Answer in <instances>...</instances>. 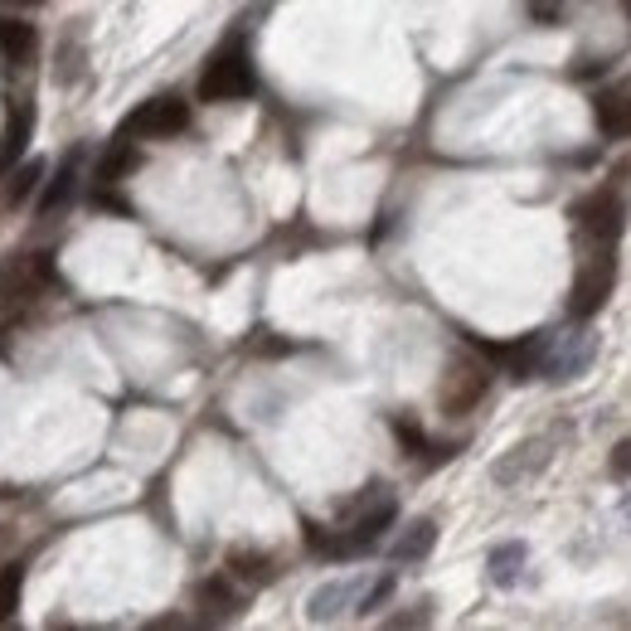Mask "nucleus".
<instances>
[{
  "label": "nucleus",
  "instance_id": "nucleus-1",
  "mask_svg": "<svg viewBox=\"0 0 631 631\" xmlns=\"http://www.w3.org/2000/svg\"><path fill=\"white\" fill-rule=\"evenodd\" d=\"M253 93V64L239 44H229L223 54H214L209 69L199 73V97L205 103H233V97H248Z\"/></svg>",
  "mask_w": 631,
  "mask_h": 631
},
{
  "label": "nucleus",
  "instance_id": "nucleus-2",
  "mask_svg": "<svg viewBox=\"0 0 631 631\" xmlns=\"http://www.w3.org/2000/svg\"><path fill=\"white\" fill-rule=\"evenodd\" d=\"M190 127V107L180 97H151L122 122V137H175Z\"/></svg>",
  "mask_w": 631,
  "mask_h": 631
},
{
  "label": "nucleus",
  "instance_id": "nucleus-3",
  "mask_svg": "<svg viewBox=\"0 0 631 631\" xmlns=\"http://www.w3.org/2000/svg\"><path fill=\"white\" fill-rule=\"evenodd\" d=\"M54 282V263L44 253H30V257H10L5 267H0V307L5 301H25L44 291Z\"/></svg>",
  "mask_w": 631,
  "mask_h": 631
},
{
  "label": "nucleus",
  "instance_id": "nucleus-4",
  "mask_svg": "<svg viewBox=\"0 0 631 631\" xmlns=\"http://www.w3.org/2000/svg\"><path fill=\"white\" fill-rule=\"evenodd\" d=\"M612 282H617V267H612V257H607V253L597 257V263L583 267L578 282H573V291H569V316H573V321H588V316L603 311Z\"/></svg>",
  "mask_w": 631,
  "mask_h": 631
},
{
  "label": "nucleus",
  "instance_id": "nucleus-5",
  "mask_svg": "<svg viewBox=\"0 0 631 631\" xmlns=\"http://www.w3.org/2000/svg\"><path fill=\"white\" fill-rule=\"evenodd\" d=\"M573 219H578V229L588 233L593 243H612L617 233H622L627 209H622V199H617V195L597 190V195H588V199H578V205H573Z\"/></svg>",
  "mask_w": 631,
  "mask_h": 631
},
{
  "label": "nucleus",
  "instance_id": "nucleus-6",
  "mask_svg": "<svg viewBox=\"0 0 631 631\" xmlns=\"http://www.w3.org/2000/svg\"><path fill=\"white\" fill-rule=\"evenodd\" d=\"M597 355V335L593 331H573L563 341H549V359H544V379H578L583 369L593 365Z\"/></svg>",
  "mask_w": 631,
  "mask_h": 631
},
{
  "label": "nucleus",
  "instance_id": "nucleus-7",
  "mask_svg": "<svg viewBox=\"0 0 631 631\" xmlns=\"http://www.w3.org/2000/svg\"><path fill=\"white\" fill-rule=\"evenodd\" d=\"M486 369L471 365V359H452L447 365V379H443V409L447 413H467L481 403V393H486Z\"/></svg>",
  "mask_w": 631,
  "mask_h": 631
},
{
  "label": "nucleus",
  "instance_id": "nucleus-8",
  "mask_svg": "<svg viewBox=\"0 0 631 631\" xmlns=\"http://www.w3.org/2000/svg\"><path fill=\"white\" fill-rule=\"evenodd\" d=\"M30 131H35V107L15 103V107H10V117H5V131H0V180L15 171V161L25 156Z\"/></svg>",
  "mask_w": 631,
  "mask_h": 631
},
{
  "label": "nucleus",
  "instance_id": "nucleus-9",
  "mask_svg": "<svg viewBox=\"0 0 631 631\" xmlns=\"http://www.w3.org/2000/svg\"><path fill=\"white\" fill-rule=\"evenodd\" d=\"M39 54V35H35V25H25V20H0V59H10V64H30Z\"/></svg>",
  "mask_w": 631,
  "mask_h": 631
},
{
  "label": "nucleus",
  "instance_id": "nucleus-10",
  "mask_svg": "<svg viewBox=\"0 0 631 631\" xmlns=\"http://www.w3.org/2000/svg\"><path fill=\"white\" fill-rule=\"evenodd\" d=\"M78 165H83V151H73L64 156V165H59V175H54V185H49V195H44V214H54V209H64L73 199V185H78Z\"/></svg>",
  "mask_w": 631,
  "mask_h": 631
},
{
  "label": "nucleus",
  "instance_id": "nucleus-11",
  "mask_svg": "<svg viewBox=\"0 0 631 631\" xmlns=\"http://www.w3.org/2000/svg\"><path fill=\"white\" fill-rule=\"evenodd\" d=\"M491 583L495 588H510L515 578H520V569H525V544H501V549H491Z\"/></svg>",
  "mask_w": 631,
  "mask_h": 631
},
{
  "label": "nucleus",
  "instance_id": "nucleus-12",
  "mask_svg": "<svg viewBox=\"0 0 631 631\" xmlns=\"http://www.w3.org/2000/svg\"><path fill=\"white\" fill-rule=\"evenodd\" d=\"M597 127H603L607 137H631V93L603 97V103H597Z\"/></svg>",
  "mask_w": 631,
  "mask_h": 631
},
{
  "label": "nucleus",
  "instance_id": "nucleus-13",
  "mask_svg": "<svg viewBox=\"0 0 631 631\" xmlns=\"http://www.w3.org/2000/svg\"><path fill=\"white\" fill-rule=\"evenodd\" d=\"M433 544H437V525L433 520H418V525H409V535H403L399 544H393V559H399V563L423 559Z\"/></svg>",
  "mask_w": 631,
  "mask_h": 631
},
{
  "label": "nucleus",
  "instance_id": "nucleus-14",
  "mask_svg": "<svg viewBox=\"0 0 631 631\" xmlns=\"http://www.w3.org/2000/svg\"><path fill=\"white\" fill-rule=\"evenodd\" d=\"M127 171H137V151H131L127 141H117L112 151L103 156V165H97V185H117Z\"/></svg>",
  "mask_w": 631,
  "mask_h": 631
},
{
  "label": "nucleus",
  "instance_id": "nucleus-15",
  "mask_svg": "<svg viewBox=\"0 0 631 631\" xmlns=\"http://www.w3.org/2000/svg\"><path fill=\"white\" fill-rule=\"evenodd\" d=\"M351 593H355L351 583H331V588H321V593L311 597V622H331V617L351 603Z\"/></svg>",
  "mask_w": 631,
  "mask_h": 631
},
{
  "label": "nucleus",
  "instance_id": "nucleus-16",
  "mask_svg": "<svg viewBox=\"0 0 631 631\" xmlns=\"http://www.w3.org/2000/svg\"><path fill=\"white\" fill-rule=\"evenodd\" d=\"M39 175H44V165H39V161H30V165H20V171H10L5 205H10V209H15V205H25V195L39 185Z\"/></svg>",
  "mask_w": 631,
  "mask_h": 631
},
{
  "label": "nucleus",
  "instance_id": "nucleus-17",
  "mask_svg": "<svg viewBox=\"0 0 631 631\" xmlns=\"http://www.w3.org/2000/svg\"><path fill=\"white\" fill-rule=\"evenodd\" d=\"M199 603H205V612H219V617H229L233 607V593H229V583L223 578H209V583H199Z\"/></svg>",
  "mask_w": 631,
  "mask_h": 631
},
{
  "label": "nucleus",
  "instance_id": "nucleus-18",
  "mask_svg": "<svg viewBox=\"0 0 631 631\" xmlns=\"http://www.w3.org/2000/svg\"><path fill=\"white\" fill-rule=\"evenodd\" d=\"M20 583H25V573H20V563H10V569H0V622H5V617L15 612V603H20Z\"/></svg>",
  "mask_w": 631,
  "mask_h": 631
},
{
  "label": "nucleus",
  "instance_id": "nucleus-19",
  "mask_svg": "<svg viewBox=\"0 0 631 631\" xmlns=\"http://www.w3.org/2000/svg\"><path fill=\"white\" fill-rule=\"evenodd\" d=\"M229 563H233V573L248 578V583H267V578H273V569H267L263 554H233Z\"/></svg>",
  "mask_w": 631,
  "mask_h": 631
},
{
  "label": "nucleus",
  "instance_id": "nucleus-20",
  "mask_svg": "<svg viewBox=\"0 0 631 631\" xmlns=\"http://www.w3.org/2000/svg\"><path fill=\"white\" fill-rule=\"evenodd\" d=\"M393 433H399V443L409 447V452H427V437H423V427H418V423L399 418V423H393Z\"/></svg>",
  "mask_w": 631,
  "mask_h": 631
},
{
  "label": "nucleus",
  "instance_id": "nucleus-21",
  "mask_svg": "<svg viewBox=\"0 0 631 631\" xmlns=\"http://www.w3.org/2000/svg\"><path fill=\"white\" fill-rule=\"evenodd\" d=\"M389 593H393V578H379V583H375V588H369L365 597H359V612H375V607H379V603H385V597H389Z\"/></svg>",
  "mask_w": 631,
  "mask_h": 631
},
{
  "label": "nucleus",
  "instance_id": "nucleus-22",
  "mask_svg": "<svg viewBox=\"0 0 631 631\" xmlns=\"http://www.w3.org/2000/svg\"><path fill=\"white\" fill-rule=\"evenodd\" d=\"M612 471L617 477H631V437H622V443L612 447Z\"/></svg>",
  "mask_w": 631,
  "mask_h": 631
},
{
  "label": "nucleus",
  "instance_id": "nucleus-23",
  "mask_svg": "<svg viewBox=\"0 0 631 631\" xmlns=\"http://www.w3.org/2000/svg\"><path fill=\"white\" fill-rule=\"evenodd\" d=\"M0 5H20V10H35V5H44V0H0Z\"/></svg>",
  "mask_w": 631,
  "mask_h": 631
}]
</instances>
